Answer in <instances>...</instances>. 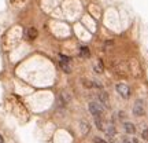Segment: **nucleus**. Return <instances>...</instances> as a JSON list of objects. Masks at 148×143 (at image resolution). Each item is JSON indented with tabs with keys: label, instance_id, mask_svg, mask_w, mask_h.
I'll use <instances>...</instances> for the list:
<instances>
[{
	"label": "nucleus",
	"instance_id": "4",
	"mask_svg": "<svg viewBox=\"0 0 148 143\" xmlns=\"http://www.w3.org/2000/svg\"><path fill=\"white\" fill-rule=\"evenodd\" d=\"M97 101L100 102L103 106H106V107L110 106V99H108V95H107V92H104V91H99V92H97Z\"/></svg>",
	"mask_w": 148,
	"mask_h": 143
},
{
	"label": "nucleus",
	"instance_id": "9",
	"mask_svg": "<svg viewBox=\"0 0 148 143\" xmlns=\"http://www.w3.org/2000/svg\"><path fill=\"white\" fill-rule=\"evenodd\" d=\"M79 129H81L82 133H88L89 132V124L86 121H81L79 122Z\"/></svg>",
	"mask_w": 148,
	"mask_h": 143
},
{
	"label": "nucleus",
	"instance_id": "12",
	"mask_svg": "<svg viewBox=\"0 0 148 143\" xmlns=\"http://www.w3.org/2000/svg\"><path fill=\"white\" fill-rule=\"evenodd\" d=\"M107 135H108V138H112L114 135H115V128H114V125H110V127L106 129Z\"/></svg>",
	"mask_w": 148,
	"mask_h": 143
},
{
	"label": "nucleus",
	"instance_id": "15",
	"mask_svg": "<svg viewBox=\"0 0 148 143\" xmlns=\"http://www.w3.org/2000/svg\"><path fill=\"white\" fill-rule=\"evenodd\" d=\"M93 142H95V143H108V142H106V140H104V139L99 138V136H96V138L93 139Z\"/></svg>",
	"mask_w": 148,
	"mask_h": 143
},
{
	"label": "nucleus",
	"instance_id": "3",
	"mask_svg": "<svg viewBox=\"0 0 148 143\" xmlns=\"http://www.w3.org/2000/svg\"><path fill=\"white\" fill-rule=\"evenodd\" d=\"M116 91H118V94H119L122 98H125V99L130 96V88H129L126 84H123V83L116 84Z\"/></svg>",
	"mask_w": 148,
	"mask_h": 143
},
{
	"label": "nucleus",
	"instance_id": "2",
	"mask_svg": "<svg viewBox=\"0 0 148 143\" xmlns=\"http://www.w3.org/2000/svg\"><path fill=\"white\" fill-rule=\"evenodd\" d=\"M144 113H145V109H144V103L143 101H136V103H134V106H133V114L136 117H141L144 116Z\"/></svg>",
	"mask_w": 148,
	"mask_h": 143
},
{
	"label": "nucleus",
	"instance_id": "13",
	"mask_svg": "<svg viewBox=\"0 0 148 143\" xmlns=\"http://www.w3.org/2000/svg\"><path fill=\"white\" fill-rule=\"evenodd\" d=\"M59 59H60L62 62H67V64H70V61H71L69 57H66V55H62V54L59 55Z\"/></svg>",
	"mask_w": 148,
	"mask_h": 143
},
{
	"label": "nucleus",
	"instance_id": "1",
	"mask_svg": "<svg viewBox=\"0 0 148 143\" xmlns=\"http://www.w3.org/2000/svg\"><path fill=\"white\" fill-rule=\"evenodd\" d=\"M88 109H89L90 114L93 116V118H95V117H99V118H101V117H103L104 110H103V107H101V105L99 103V102H89Z\"/></svg>",
	"mask_w": 148,
	"mask_h": 143
},
{
	"label": "nucleus",
	"instance_id": "6",
	"mask_svg": "<svg viewBox=\"0 0 148 143\" xmlns=\"http://www.w3.org/2000/svg\"><path fill=\"white\" fill-rule=\"evenodd\" d=\"M26 37L29 39V40H34V39L37 37L36 28H29V29H27V32H26Z\"/></svg>",
	"mask_w": 148,
	"mask_h": 143
},
{
	"label": "nucleus",
	"instance_id": "11",
	"mask_svg": "<svg viewBox=\"0 0 148 143\" xmlns=\"http://www.w3.org/2000/svg\"><path fill=\"white\" fill-rule=\"evenodd\" d=\"M93 70H95L96 73H99V74L103 72V64H101V61H99L96 65H93Z\"/></svg>",
	"mask_w": 148,
	"mask_h": 143
},
{
	"label": "nucleus",
	"instance_id": "10",
	"mask_svg": "<svg viewBox=\"0 0 148 143\" xmlns=\"http://www.w3.org/2000/svg\"><path fill=\"white\" fill-rule=\"evenodd\" d=\"M79 55H81L82 58H89V55H90L89 48L88 47H81L79 48Z\"/></svg>",
	"mask_w": 148,
	"mask_h": 143
},
{
	"label": "nucleus",
	"instance_id": "16",
	"mask_svg": "<svg viewBox=\"0 0 148 143\" xmlns=\"http://www.w3.org/2000/svg\"><path fill=\"white\" fill-rule=\"evenodd\" d=\"M0 143H4V139H3V136L0 135Z\"/></svg>",
	"mask_w": 148,
	"mask_h": 143
},
{
	"label": "nucleus",
	"instance_id": "8",
	"mask_svg": "<svg viewBox=\"0 0 148 143\" xmlns=\"http://www.w3.org/2000/svg\"><path fill=\"white\" fill-rule=\"evenodd\" d=\"M95 127L99 129V131H104V124H103V120L99 118V117H95Z\"/></svg>",
	"mask_w": 148,
	"mask_h": 143
},
{
	"label": "nucleus",
	"instance_id": "14",
	"mask_svg": "<svg viewBox=\"0 0 148 143\" xmlns=\"http://www.w3.org/2000/svg\"><path fill=\"white\" fill-rule=\"evenodd\" d=\"M141 138H143L144 140H148V129H144L143 132H141Z\"/></svg>",
	"mask_w": 148,
	"mask_h": 143
},
{
	"label": "nucleus",
	"instance_id": "7",
	"mask_svg": "<svg viewBox=\"0 0 148 143\" xmlns=\"http://www.w3.org/2000/svg\"><path fill=\"white\" fill-rule=\"evenodd\" d=\"M59 66L62 68L64 73H71V68H70V65L67 62H62V61H59Z\"/></svg>",
	"mask_w": 148,
	"mask_h": 143
},
{
	"label": "nucleus",
	"instance_id": "5",
	"mask_svg": "<svg viewBox=\"0 0 148 143\" xmlns=\"http://www.w3.org/2000/svg\"><path fill=\"white\" fill-rule=\"evenodd\" d=\"M123 128H125L126 133H129V135H133V133L136 132V127H134V124H132V122H125Z\"/></svg>",
	"mask_w": 148,
	"mask_h": 143
}]
</instances>
